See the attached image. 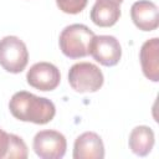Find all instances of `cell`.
<instances>
[{
  "label": "cell",
  "instance_id": "obj_1",
  "mask_svg": "<svg viewBox=\"0 0 159 159\" xmlns=\"http://www.w3.org/2000/svg\"><path fill=\"white\" fill-rule=\"evenodd\" d=\"M9 109L16 119L35 124H46L56 114V107L52 101L35 96L27 91L14 93L9 102Z\"/></svg>",
  "mask_w": 159,
  "mask_h": 159
},
{
  "label": "cell",
  "instance_id": "obj_2",
  "mask_svg": "<svg viewBox=\"0 0 159 159\" xmlns=\"http://www.w3.org/2000/svg\"><path fill=\"white\" fill-rule=\"evenodd\" d=\"M94 32L83 24H72L66 26L58 37L62 53L68 58H82L88 55V47Z\"/></svg>",
  "mask_w": 159,
  "mask_h": 159
},
{
  "label": "cell",
  "instance_id": "obj_3",
  "mask_svg": "<svg viewBox=\"0 0 159 159\" xmlns=\"http://www.w3.org/2000/svg\"><path fill=\"white\" fill-rule=\"evenodd\" d=\"M29 62V51L17 36H5L0 40V66L10 73H20Z\"/></svg>",
  "mask_w": 159,
  "mask_h": 159
},
{
  "label": "cell",
  "instance_id": "obj_4",
  "mask_svg": "<svg viewBox=\"0 0 159 159\" xmlns=\"http://www.w3.org/2000/svg\"><path fill=\"white\" fill-rule=\"evenodd\" d=\"M103 73L91 62H77L68 71V83L76 92H97L103 84Z\"/></svg>",
  "mask_w": 159,
  "mask_h": 159
},
{
  "label": "cell",
  "instance_id": "obj_5",
  "mask_svg": "<svg viewBox=\"0 0 159 159\" xmlns=\"http://www.w3.org/2000/svg\"><path fill=\"white\" fill-rule=\"evenodd\" d=\"M32 149L41 159H61L66 153L67 142L62 133L45 129L35 134Z\"/></svg>",
  "mask_w": 159,
  "mask_h": 159
},
{
  "label": "cell",
  "instance_id": "obj_6",
  "mask_svg": "<svg viewBox=\"0 0 159 159\" xmlns=\"http://www.w3.org/2000/svg\"><path fill=\"white\" fill-rule=\"evenodd\" d=\"M88 55L101 65L112 67L119 62L122 57V47L114 36L94 35L88 47Z\"/></svg>",
  "mask_w": 159,
  "mask_h": 159
},
{
  "label": "cell",
  "instance_id": "obj_7",
  "mask_svg": "<svg viewBox=\"0 0 159 159\" xmlns=\"http://www.w3.org/2000/svg\"><path fill=\"white\" fill-rule=\"evenodd\" d=\"M27 83L39 91H53L61 81L60 70L50 62H37L26 73Z\"/></svg>",
  "mask_w": 159,
  "mask_h": 159
},
{
  "label": "cell",
  "instance_id": "obj_8",
  "mask_svg": "<svg viewBox=\"0 0 159 159\" xmlns=\"http://www.w3.org/2000/svg\"><path fill=\"white\" fill-rule=\"evenodd\" d=\"M104 145L101 137L94 132H84L78 135L73 144V159H103Z\"/></svg>",
  "mask_w": 159,
  "mask_h": 159
},
{
  "label": "cell",
  "instance_id": "obj_9",
  "mask_svg": "<svg viewBox=\"0 0 159 159\" xmlns=\"http://www.w3.org/2000/svg\"><path fill=\"white\" fill-rule=\"evenodd\" d=\"M130 17L142 31H153L159 25L158 6L149 0L135 1L130 7Z\"/></svg>",
  "mask_w": 159,
  "mask_h": 159
},
{
  "label": "cell",
  "instance_id": "obj_10",
  "mask_svg": "<svg viewBox=\"0 0 159 159\" xmlns=\"http://www.w3.org/2000/svg\"><path fill=\"white\" fill-rule=\"evenodd\" d=\"M140 65L144 76L153 81H159V39L153 37L150 40H147L139 52Z\"/></svg>",
  "mask_w": 159,
  "mask_h": 159
},
{
  "label": "cell",
  "instance_id": "obj_11",
  "mask_svg": "<svg viewBox=\"0 0 159 159\" xmlns=\"http://www.w3.org/2000/svg\"><path fill=\"white\" fill-rule=\"evenodd\" d=\"M120 17L119 4L111 0H97L91 10V20L101 27L113 26Z\"/></svg>",
  "mask_w": 159,
  "mask_h": 159
},
{
  "label": "cell",
  "instance_id": "obj_12",
  "mask_svg": "<svg viewBox=\"0 0 159 159\" xmlns=\"http://www.w3.org/2000/svg\"><path fill=\"white\" fill-rule=\"evenodd\" d=\"M154 132L148 125H138L132 129L128 139L130 150L138 157L148 155L154 147Z\"/></svg>",
  "mask_w": 159,
  "mask_h": 159
},
{
  "label": "cell",
  "instance_id": "obj_13",
  "mask_svg": "<svg viewBox=\"0 0 159 159\" xmlns=\"http://www.w3.org/2000/svg\"><path fill=\"white\" fill-rule=\"evenodd\" d=\"M29 155L27 147L21 137L10 133V142L5 159H26Z\"/></svg>",
  "mask_w": 159,
  "mask_h": 159
},
{
  "label": "cell",
  "instance_id": "obj_14",
  "mask_svg": "<svg viewBox=\"0 0 159 159\" xmlns=\"http://www.w3.org/2000/svg\"><path fill=\"white\" fill-rule=\"evenodd\" d=\"M87 2L88 0H56V4L61 11L72 15L81 12L86 7Z\"/></svg>",
  "mask_w": 159,
  "mask_h": 159
},
{
  "label": "cell",
  "instance_id": "obj_15",
  "mask_svg": "<svg viewBox=\"0 0 159 159\" xmlns=\"http://www.w3.org/2000/svg\"><path fill=\"white\" fill-rule=\"evenodd\" d=\"M9 142H10V134L0 128V159L6 158Z\"/></svg>",
  "mask_w": 159,
  "mask_h": 159
},
{
  "label": "cell",
  "instance_id": "obj_16",
  "mask_svg": "<svg viewBox=\"0 0 159 159\" xmlns=\"http://www.w3.org/2000/svg\"><path fill=\"white\" fill-rule=\"evenodd\" d=\"M111 1H114V2H117V4H120L123 0H111Z\"/></svg>",
  "mask_w": 159,
  "mask_h": 159
}]
</instances>
